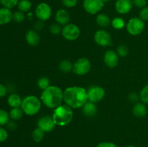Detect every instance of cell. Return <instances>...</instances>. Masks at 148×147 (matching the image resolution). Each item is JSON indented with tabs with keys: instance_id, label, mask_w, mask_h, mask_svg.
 I'll return each mask as SVG.
<instances>
[{
	"instance_id": "6da1fadb",
	"label": "cell",
	"mask_w": 148,
	"mask_h": 147,
	"mask_svg": "<svg viewBox=\"0 0 148 147\" xmlns=\"http://www.w3.org/2000/svg\"><path fill=\"white\" fill-rule=\"evenodd\" d=\"M64 102L71 108H80L88 101L85 89L80 86H69L63 93Z\"/></svg>"
},
{
	"instance_id": "7a4b0ae2",
	"label": "cell",
	"mask_w": 148,
	"mask_h": 147,
	"mask_svg": "<svg viewBox=\"0 0 148 147\" xmlns=\"http://www.w3.org/2000/svg\"><path fill=\"white\" fill-rule=\"evenodd\" d=\"M63 93L64 92L59 87L51 85L43 90L40 95V100L47 108L55 109L64 101Z\"/></svg>"
},
{
	"instance_id": "3957f363",
	"label": "cell",
	"mask_w": 148,
	"mask_h": 147,
	"mask_svg": "<svg viewBox=\"0 0 148 147\" xmlns=\"http://www.w3.org/2000/svg\"><path fill=\"white\" fill-rule=\"evenodd\" d=\"M52 118L54 124L58 126H65L72 121L73 112L70 107L66 105H61L53 110Z\"/></svg>"
},
{
	"instance_id": "277c9868",
	"label": "cell",
	"mask_w": 148,
	"mask_h": 147,
	"mask_svg": "<svg viewBox=\"0 0 148 147\" xmlns=\"http://www.w3.org/2000/svg\"><path fill=\"white\" fill-rule=\"evenodd\" d=\"M41 102V100L35 95H28L23 99L20 108L25 115L33 116L40 111Z\"/></svg>"
},
{
	"instance_id": "5b68a950",
	"label": "cell",
	"mask_w": 148,
	"mask_h": 147,
	"mask_svg": "<svg viewBox=\"0 0 148 147\" xmlns=\"http://www.w3.org/2000/svg\"><path fill=\"white\" fill-rule=\"evenodd\" d=\"M145 22L140 17H132L127 24V30L133 36L139 35L145 30Z\"/></svg>"
},
{
	"instance_id": "8992f818",
	"label": "cell",
	"mask_w": 148,
	"mask_h": 147,
	"mask_svg": "<svg viewBox=\"0 0 148 147\" xmlns=\"http://www.w3.org/2000/svg\"><path fill=\"white\" fill-rule=\"evenodd\" d=\"M91 69V63L86 58L77 59L73 64L72 71L77 76H83L90 72Z\"/></svg>"
},
{
	"instance_id": "52a82bcc",
	"label": "cell",
	"mask_w": 148,
	"mask_h": 147,
	"mask_svg": "<svg viewBox=\"0 0 148 147\" xmlns=\"http://www.w3.org/2000/svg\"><path fill=\"white\" fill-rule=\"evenodd\" d=\"M52 10L51 6L46 2H40L36 6L35 14L40 21H46L49 20L51 16Z\"/></svg>"
},
{
	"instance_id": "ba28073f",
	"label": "cell",
	"mask_w": 148,
	"mask_h": 147,
	"mask_svg": "<svg viewBox=\"0 0 148 147\" xmlns=\"http://www.w3.org/2000/svg\"><path fill=\"white\" fill-rule=\"evenodd\" d=\"M62 34L66 40L69 41H74L80 35V30L76 24H67L62 29Z\"/></svg>"
},
{
	"instance_id": "9c48e42d",
	"label": "cell",
	"mask_w": 148,
	"mask_h": 147,
	"mask_svg": "<svg viewBox=\"0 0 148 147\" xmlns=\"http://www.w3.org/2000/svg\"><path fill=\"white\" fill-rule=\"evenodd\" d=\"M104 2L102 0H83L82 7L86 12L96 14L103 8Z\"/></svg>"
},
{
	"instance_id": "30bf717a",
	"label": "cell",
	"mask_w": 148,
	"mask_h": 147,
	"mask_svg": "<svg viewBox=\"0 0 148 147\" xmlns=\"http://www.w3.org/2000/svg\"><path fill=\"white\" fill-rule=\"evenodd\" d=\"M88 99L90 102L97 103L103 99L105 97V90L103 87L99 86H92L87 91Z\"/></svg>"
},
{
	"instance_id": "8fae6325",
	"label": "cell",
	"mask_w": 148,
	"mask_h": 147,
	"mask_svg": "<svg viewBox=\"0 0 148 147\" xmlns=\"http://www.w3.org/2000/svg\"><path fill=\"white\" fill-rule=\"evenodd\" d=\"M94 40L96 44L102 47L111 46L112 43L111 35L105 30H99L95 32L94 35Z\"/></svg>"
},
{
	"instance_id": "7c38bea8",
	"label": "cell",
	"mask_w": 148,
	"mask_h": 147,
	"mask_svg": "<svg viewBox=\"0 0 148 147\" xmlns=\"http://www.w3.org/2000/svg\"><path fill=\"white\" fill-rule=\"evenodd\" d=\"M37 125L38 128H40L45 133L52 131L54 128L55 125H56L54 124L52 117L49 116V115H46V116H43L39 118Z\"/></svg>"
},
{
	"instance_id": "4fadbf2b",
	"label": "cell",
	"mask_w": 148,
	"mask_h": 147,
	"mask_svg": "<svg viewBox=\"0 0 148 147\" xmlns=\"http://www.w3.org/2000/svg\"><path fill=\"white\" fill-rule=\"evenodd\" d=\"M132 0H117L115 3V9L120 14L130 12L133 7Z\"/></svg>"
},
{
	"instance_id": "5bb4252c",
	"label": "cell",
	"mask_w": 148,
	"mask_h": 147,
	"mask_svg": "<svg viewBox=\"0 0 148 147\" xmlns=\"http://www.w3.org/2000/svg\"><path fill=\"white\" fill-rule=\"evenodd\" d=\"M103 61L105 64L108 68H115L119 63V56L113 50H108L104 53Z\"/></svg>"
},
{
	"instance_id": "9a60e30c",
	"label": "cell",
	"mask_w": 148,
	"mask_h": 147,
	"mask_svg": "<svg viewBox=\"0 0 148 147\" xmlns=\"http://www.w3.org/2000/svg\"><path fill=\"white\" fill-rule=\"evenodd\" d=\"M26 42L31 46H37L40 41V37L36 30H29L25 34Z\"/></svg>"
},
{
	"instance_id": "2e32d148",
	"label": "cell",
	"mask_w": 148,
	"mask_h": 147,
	"mask_svg": "<svg viewBox=\"0 0 148 147\" xmlns=\"http://www.w3.org/2000/svg\"><path fill=\"white\" fill-rule=\"evenodd\" d=\"M69 20H70V16H69V12L66 10L60 9L56 12L55 20L58 24L66 25L68 24Z\"/></svg>"
},
{
	"instance_id": "e0dca14e",
	"label": "cell",
	"mask_w": 148,
	"mask_h": 147,
	"mask_svg": "<svg viewBox=\"0 0 148 147\" xmlns=\"http://www.w3.org/2000/svg\"><path fill=\"white\" fill-rule=\"evenodd\" d=\"M13 13L11 10L5 7L0 8V25L7 24L11 22L12 20Z\"/></svg>"
},
{
	"instance_id": "ac0fdd59",
	"label": "cell",
	"mask_w": 148,
	"mask_h": 147,
	"mask_svg": "<svg viewBox=\"0 0 148 147\" xmlns=\"http://www.w3.org/2000/svg\"><path fill=\"white\" fill-rule=\"evenodd\" d=\"M132 113L137 118H143L147 113V109L145 104L143 102H137L132 108Z\"/></svg>"
},
{
	"instance_id": "d6986e66",
	"label": "cell",
	"mask_w": 148,
	"mask_h": 147,
	"mask_svg": "<svg viewBox=\"0 0 148 147\" xmlns=\"http://www.w3.org/2000/svg\"><path fill=\"white\" fill-rule=\"evenodd\" d=\"M82 108V112L87 117H93L96 115L98 112V109L95 105V103L92 102H87Z\"/></svg>"
},
{
	"instance_id": "ffe728a7",
	"label": "cell",
	"mask_w": 148,
	"mask_h": 147,
	"mask_svg": "<svg viewBox=\"0 0 148 147\" xmlns=\"http://www.w3.org/2000/svg\"><path fill=\"white\" fill-rule=\"evenodd\" d=\"M22 101L23 99H21L20 95H17V94H12L8 97L7 103H8L9 106L12 108H20L21 107Z\"/></svg>"
},
{
	"instance_id": "44dd1931",
	"label": "cell",
	"mask_w": 148,
	"mask_h": 147,
	"mask_svg": "<svg viewBox=\"0 0 148 147\" xmlns=\"http://www.w3.org/2000/svg\"><path fill=\"white\" fill-rule=\"evenodd\" d=\"M96 22L100 27H107L111 24V21L110 20V17L106 14L101 13L97 15L96 17Z\"/></svg>"
},
{
	"instance_id": "7402d4cb",
	"label": "cell",
	"mask_w": 148,
	"mask_h": 147,
	"mask_svg": "<svg viewBox=\"0 0 148 147\" xmlns=\"http://www.w3.org/2000/svg\"><path fill=\"white\" fill-rule=\"evenodd\" d=\"M23 114L24 112H23V109L21 108H12L10 110V112H9V115H10V118L12 120L14 121H17L21 119L23 116Z\"/></svg>"
},
{
	"instance_id": "603a6c76",
	"label": "cell",
	"mask_w": 148,
	"mask_h": 147,
	"mask_svg": "<svg viewBox=\"0 0 148 147\" xmlns=\"http://www.w3.org/2000/svg\"><path fill=\"white\" fill-rule=\"evenodd\" d=\"M59 69L63 73H69V72L72 71L73 69V65L72 64L70 61L63 60L59 63Z\"/></svg>"
},
{
	"instance_id": "cb8c5ba5",
	"label": "cell",
	"mask_w": 148,
	"mask_h": 147,
	"mask_svg": "<svg viewBox=\"0 0 148 147\" xmlns=\"http://www.w3.org/2000/svg\"><path fill=\"white\" fill-rule=\"evenodd\" d=\"M17 6L19 11L25 13L30 11L32 7V3L30 0H20Z\"/></svg>"
},
{
	"instance_id": "d4e9b609",
	"label": "cell",
	"mask_w": 148,
	"mask_h": 147,
	"mask_svg": "<svg viewBox=\"0 0 148 147\" xmlns=\"http://www.w3.org/2000/svg\"><path fill=\"white\" fill-rule=\"evenodd\" d=\"M44 135L45 132L39 128H36L32 133V138L36 143L40 142L44 138Z\"/></svg>"
},
{
	"instance_id": "484cf974",
	"label": "cell",
	"mask_w": 148,
	"mask_h": 147,
	"mask_svg": "<svg viewBox=\"0 0 148 147\" xmlns=\"http://www.w3.org/2000/svg\"><path fill=\"white\" fill-rule=\"evenodd\" d=\"M111 25L116 30H121L125 26V22L121 17H115L111 21Z\"/></svg>"
},
{
	"instance_id": "4316f807",
	"label": "cell",
	"mask_w": 148,
	"mask_h": 147,
	"mask_svg": "<svg viewBox=\"0 0 148 147\" xmlns=\"http://www.w3.org/2000/svg\"><path fill=\"white\" fill-rule=\"evenodd\" d=\"M10 115L6 110L0 109V126H4L10 121Z\"/></svg>"
},
{
	"instance_id": "83f0119b",
	"label": "cell",
	"mask_w": 148,
	"mask_h": 147,
	"mask_svg": "<svg viewBox=\"0 0 148 147\" xmlns=\"http://www.w3.org/2000/svg\"><path fill=\"white\" fill-rule=\"evenodd\" d=\"M38 86L40 89H41L42 90H44L46 88H48L49 86H50V80H49V78L46 77V76H43V77H40V79L38 80L37 82Z\"/></svg>"
},
{
	"instance_id": "f1b7e54d",
	"label": "cell",
	"mask_w": 148,
	"mask_h": 147,
	"mask_svg": "<svg viewBox=\"0 0 148 147\" xmlns=\"http://www.w3.org/2000/svg\"><path fill=\"white\" fill-rule=\"evenodd\" d=\"M19 1L20 0H0V4L3 7L11 10L17 5Z\"/></svg>"
},
{
	"instance_id": "f546056e",
	"label": "cell",
	"mask_w": 148,
	"mask_h": 147,
	"mask_svg": "<svg viewBox=\"0 0 148 147\" xmlns=\"http://www.w3.org/2000/svg\"><path fill=\"white\" fill-rule=\"evenodd\" d=\"M140 100L142 102L146 104H148V84H146L143 89H141L140 93Z\"/></svg>"
},
{
	"instance_id": "4dcf8cb0",
	"label": "cell",
	"mask_w": 148,
	"mask_h": 147,
	"mask_svg": "<svg viewBox=\"0 0 148 147\" xmlns=\"http://www.w3.org/2000/svg\"><path fill=\"white\" fill-rule=\"evenodd\" d=\"M25 18V15L24 12L21 11H16L13 13L12 15V20L14 22L17 23H21L24 21Z\"/></svg>"
},
{
	"instance_id": "1f68e13d",
	"label": "cell",
	"mask_w": 148,
	"mask_h": 147,
	"mask_svg": "<svg viewBox=\"0 0 148 147\" xmlns=\"http://www.w3.org/2000/svg\"><path fill=\"white\" fill-rule=\"evenodd\" d=\"M117 54L121 58H124L129 54V48L125 45H120L117 48Z\"/></svg>"
},
{
	"instance_id": "d6a6232c",
	"label": "cell",
	"mask_w": 148,
	"mask_h": 147,
	"mask_svg": "<svg viewBox=\"0 0 148 147\" xmlns=\"http://www.w3.org/2000/svg\"><path fill=\"white\" fill-rule=\"evenodd\" d=\"M49 31L53 35H59V33H62V29L61 27L60 24L57 23V24H51L49 27Z\"/></svg>"
},
{
	"instance_id": "836d02e7",
	"label": "cell",
	"mask_w": 148,
	"mask_h": 147,
	"mask_svg": "<svg viewBox=\"0 0 148 147\" xmlns=\"http://www.w3.org/2000/svg\"><path fill=\"white\" fill-rule=\"evenodd\" d=\"M8 136V131L5 128H3V126H0V143L7 141Z\"/></svg>"
},
{
	"instance_id": "e575fe53",
	"label": "cell",
	"mask_w": 148,
	"mask_h": 147,
	"mask_svg": "<svg viewBox=\"0 0 148 147\" xmlns=\"http://www.w3.org/2000/svg\"><path fill=\"white\" fill-rule=\"evenodd\" d=\"M62 2L64 7L67 8H73L77 4L78 0H62Z\"/></svg>"
},
{
	"instance_id": "d590c367",
	"label": "cell",
	"mask_w": 148,
	"mask_h": 147,
	"mask_svg": "<svg viewBox=\"0 0 148 147\" xmlns=\"http://www.w3.org/2000/svg\"><path fill=\"white\" fill-rule=\"evenodd\" d=\"M128 99L131 103H137L139 102V99H140V95L136 92H132L129 95Z\"/></svg>"
},
{
	"instance_id": "8d00e7d4",
	"label": "cell",
	"mask_w": 148,
	"mask_h": 147,
	"mask_svg": "<svg viewBox=\"0 0 148 147\" xmlns=\"http://www.w3.org/2000/svg\"><path fill=\"white\" fill-rule=\"evenodd\" d=\"M140 18L143 21L148 20V7H145L141 9L140 12Z\"/></svg>"
},
{
	"instance_id": "74e56055",
	"label": "cell",
	"mask_w": 148,
	"mask_h": 147,
	"mask_svg": "<svg viewBox=\"0 0 148 147\" xmlns=\"http://www.w3.org/2000/svg\"><path fill=\"white\" fill-rule=\"evenodd\" d=\"M132 1L133 5H134L136 7L140 9L146 7L147 3V0H132Z\"/></svg>"
},
{
	"instance_id": "f35d334b",
	"label": "cell",
	"mask_w": 148,
	"mask_h": 147,
	"mask_svg": "<svg viewBox=\"0 0 148 147\" xmlns=\"http://www.w3.org/2000/svg\"><path fill=\"white\" fill-rule=\"evenodd\" d=\"M6 125H7V129L10 131H14L17 128V123L14 120H10Z\"/></svg>"
},
{
	"instance_id": "ab89813d",
	"label": "cell",
	"mask_w": 148,
	"mask_h": 147,
	"mask_svg": "<svg viewBox=\"0 0 148 147\" xmlns=\"http://www.w3.org/2000/svg\"><path fill=\"white\" fill-rule=\"evenodd\" d=\"M96 147H118L115 144L109 141H104L101 142L97 145Z\"/></svg>"
},
{
	"instance_id": "60d3db41",
	"label": "cell",
	"mask_w": 148,
	"mask_h": 147,
	"mask_svg": "<svg viewBox=\"0 0 148 147\" xmlns=\"http://www.w3.org/2000/svg\"><path fill=\"white\" fill-rule=\"evenodd\" d=\"M7 93V89L4 84H0V98H2L5 97Z\"/></svg>"
},
{
	"instance_id": "b9f144b4",
	"label": "cell",
	"mask_w": 148,
	"mask_h": 147,
	"mask_svg": "<svg viewBox=\"0 0 148 147\" xmlns=\"http://www.w3.org/2000/svg\"><path fill=\"white\" fill-rule=\"evenodd\" d=\"M34 26H35V29H36V30H37V31H40V30L43 28V21L38 20V21L36 22Z\"/></svg>"
},
{
	"instance_id": "7bdbcfd3",
	"label": "cell",
	"mask_w": 148,
	"mask_h": 147,
	"mask_svg": "<svg viewBox=\"0 0 148 147\" xmlns=\"http://www.w3.org/2000/svg\"><path fill=\"white\" fill-rule=\"evenodd\" d=\"M102 1H103V2H108V1H111V0H102Z\"/></svg>"
},
{
	"instance_id": "ee69618b",
	"label": "cell",
	"mask_w": 148,
	"mask_h": 147,
	"mask_svg": "<svg viewBox=\"0 0 148 147\" xmlns=\"http://www.w3.org/2000/svg\"><path fill=\"white\" fill-rule=\"evenodd\" d=\"M126 147H136V146H132V145H130V146H127Z\"/></svg>"
}]
</instances>
